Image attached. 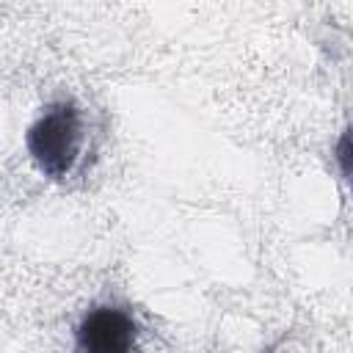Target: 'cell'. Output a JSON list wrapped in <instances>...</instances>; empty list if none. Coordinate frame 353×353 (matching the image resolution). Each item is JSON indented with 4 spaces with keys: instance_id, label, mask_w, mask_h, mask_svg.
<instances>
[{
    "instance_id": "6da1fadb",
    "label": "cell",
    "mask_w": 353,
    "mask_h": 353,
    "mask_svg": "<svg viewBox=\"0 0 353 353\" xmlns=\"http://www.w3.org/2000/svg\"><path fill=\"white\" fill-rule=\"evenodd\" d=\"M28 154L50 179H63L80 160L83 116L74 102H52L25 132Z\"/></svg>"
},
{
    "instance_id": "7a4b0ae2",
    "label": "cell",
    "mask_w": 353,
    "mask_h": 353,
    "mask_svg": "<svg viewBox=\"0 0 353 353\" xmlns=\"http://www.w3.org/2000/svg\"><path fill=\"white\" fill-rule=\"evenodd\" d=\"M77 347L91 353H127L135 347L138 323L116 306L91 309L77 325Z\"/></svg>"
},
{
    "instance_id": "3957f363",
    "label": "cell",
    "mask_w": 353,
    "mask_h": 353,
    "mask_svg": "<svg viewBox=\"0 0 353 353\" xmlns=\"http://www.w3.org/2000/svg\"><path fill=\"white\" fill-rule=\"evenodd\" d=\"M336 165L342 171V179H345L350 201H353V127H347L336 141Z\"/></svg>"
}]
</instances>
